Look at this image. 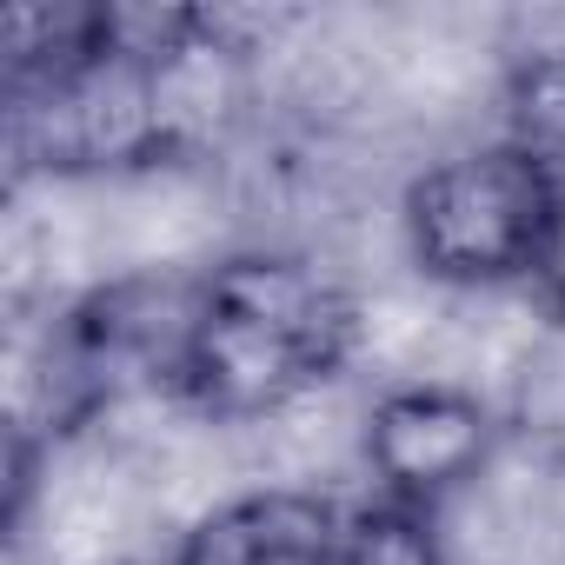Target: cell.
I'll list each match as a JSON object with an SVG mask.
<instances>
[{
	"mask_svg": "<svg viewBox=\"0 0 565 565\" xmlns=\"http://www.w3.org/2000/svg\"><path fill=\"white\" fill-rule=\"evenodd\" d=\"M360 333V294L327 259L287 246L226 253L186 279L167 393L220 426L279 419L353 366Z\"/></svg>",
	"mask_w": 565,
	"mask_h": 565,
	"instance_id": "cell-1",
	"label": "cell"
},
{
	"mask_svg": "<svg viewBox=\"0 0 565 565\" xmlns=\"http://www.w3.org/2000/svg\"><path fill=\"white\" fill-rule=\"evenodd\" d=\"M565 173L512 140H466L426 160L399 193V239L413 266L439 287L486 294V287H532V266L545 253Z\"/></svg>",
	"mask_w": 565,
	"mask_h": 565,
	"instance_id": "cell-2",
	"label": "cell"
},
{
	"mask_svg": "<svg viewBox=\"0 0 565 565\" xmlns=\"http://www.w3.org/2000/svg\"><path fill=\"white\" fill-rule=\"evenodd\" d=\"M499 439L505 426L486 393L452 386V380H406L366 406L360 459L373 472V499L439 512L452 492H466L492 466Z\"/></svg>",
	"mask_w": 565,
	"mask_h": 565,
	"instance_id": "cell-3",
	"label": "cell"
},
{
	"mask_svg": "<svg viewBox=\"0 0 565 565\" xmlns=\"http://www.w3.org/2000/svg\"><path fill=\"white\" fill-rule=\"evenodd\" d=\"M347 499L307 486H259L213 505L167 565H340Z\"/></svg>",
	"mask_w": 565,
	"mask_h": 565,
	"instance_id": "cell-4",
	"label": "cell"
},
{
	"mask_svg": "<svg viewBox=\"0 0 565 565\" xmlns=\"http://www.w3.org/2000/svg\"><path fill=\"white\" fill-rule=\"evenodd\" d=\"M340 565H446V545H439L433 512H413L393 499H360V505H347Z\"/></svg>",
	"mask_w": 565,
	"mask_h": 565,
	"instance_id": "cell-5",
	"label": "cell"
},
{
	"mask_svg": "<svg viewBox=\"0 0 565 565\" xmlns=\"http://www.w3.org/2000/svg\"><path fill=\"white\" fill-rule=\"evenodd\" d=\"M532 300L545 307L552 327H565V193H558V213H552L545 253H539V266H532Z\"/></svg>",
	"mask_w": 565,
	"mask_h": 565,
	"instance_id": "cell-6",
	"label": "cell"
}]
</instances>
